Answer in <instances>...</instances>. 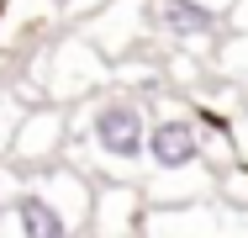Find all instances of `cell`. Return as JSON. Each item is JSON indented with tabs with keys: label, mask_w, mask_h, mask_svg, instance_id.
I'll return each mask as SVG.
<instances>
[{
	"label": "cell",
	"mask_w": 248,
	"mask_h": 238,
	"mask_svg": "<svg viewBox=\"0 0 248 238\" xmlns=\"http://www.w3.org/2000/svg\"><path fill=\"white\" fill-rule=\"evenodd\" d=\"M148 122L153 106L143 95L111 85L95 101L74 106L63 164H74L95 186H143L148 180Z\"/></svg>",
	"instance_id": "cell-1"
},
{
	"label": "cell",
	"mask_w": 248,
	"mask_h": 238,
	"mask_svg": "<svg viewBox=\"0 0 248 238\" xmlns=\"http://www.w3.org/2000/svg\"><path fill=\"white\" fill-rule=\"evenodd\" d=\"M90 212H95V180L79 175L74 164H53L16 180L0 217V238H85Z\"/></svg>",
	"instance_id": "cell-2"
},
{
	"label": "cell",
	"mask_w": 248,
	"mask_h": 238,
	"mask_svg": "<svg viewBox=\"0 0 248 238\" xmlns=\"http://www.w3.org/2000/svg\"><path fill=\"white\" fill-rule=\"evenodd\" d=\"M37 64H43V95L53 106H85L100 90H111V58L95 43H85L74 27H63L53 43L37 48Z\"/></svg>",
	"instance_id": "cell-3"
},
{
	"label": "cell",
	"mask_w": 248,
	"mask_h": 238,
	"mask_svg": "<svg viewBox=\"0 0 248 238\" xmlns=\"http://www.w3.org/2000/svg\"><path fill=\"white\" fill-rule=\"evenodd\" d=\"M206 164V138H201L190 95H153V122H148V175H180Z\"/></svg>",
	"instance_id": "cell-4"
},
{
	"label": "cell",
	"mask_w": 248,
	"mask_h": 238,
	"mask_svg": "<svg viewBox=\"0 0 248 238\" xmlns=\"http://www.w3.org/2000/svg\"><path fill=\"white\" fill-rule=\"evenodd\" d=\"M74 32L85 43H95L111 64H122L132 53H148L153 48V0H106L85 21H74Z\"/></svg>",
	"instance_id": "cell-5"
},
{
	"label": "cell",
	"mask_w": 248,
	"mask_h": 238,
	"mask_svg": "<svg viewBox=\"0 0 248 238\" xmlns=\"http://www.w3.org/2000/svg\"><path fill=\"white\" fill-rule=\"evenodd\" d=\"M69 106H27L21 111V122H16V138H11V170H21V175H37V170H53V164H63V148H69Z\"/></svg>",
	"instance_id": "cell-6"
},
{
	"label": "cell",
	"mask_w": 248,
	"mask_h": 238,
	"mask_svg": "<svg viewBox=\"0 0 248 238\" xmlns=\"http://www.w3.org/2000/svg\"><path fill=\"white\" fill-rule=\"evenodd\" d=\"M153 37L169 53H190L211 64V53L222 43V16L196 0H153Z\"/></svg>",
	"instance_id": "cell-7"
},
{
	"label": "cell",
	"mask_w": 248,
	"mask_h": 238,
	"mask_svg": "<svg viewBox=\"0 0 248 238\" xmlns=\"http://www.w3.org/2000/svg\"><path fill=\"white\" fill-rule=\"evenodd\" d=\"M148 196L143 186H95V212L85 238H143L148 228Z\"/></svg>",
	"instance_id": "cell-8"
},
{
	"label": "cell",
	"mask_w": 248,
	"mask_h": 238,
	"mask_svg": "<svg viewBox=\"0 0 248 238\" xmlns=\"http://www.w3.org/2000/svg\"><path fill=\"white\" fill-rule=\"evenodd\" d=\"M211 74L217 85H248V37H222L217 53H211Z\"/></svg>",
	"instance_id": "cell-9"
},
{
	"label": "cell",
	"mask_w": 248,
	"mask_h": 238,
	"mask_svg": "<svg viewBox=\"0 0 248 238\" xmlns=\"http://www.w3.org/2000/svg\"><path fill=\"white\" fill-rule=\"evenodd\" d=\"M21 101L11 95V85H0V164L11 159V138H16V122H21Z\"/></svg>",
	"instance_id": "cell-10"
},
{
	"label": "cell",
	"mask_w": 248,
	"mask_h": 238,
	"mask_svg": "<svg viewBox=\"0 0 248 238\" xmlns=\"http://www.w3.org/2000/svg\"><path fill=\"white\" fill-rule=\"evenodd\" d=\"M222 27H227L232 37H248V0H232V11L222 16Z\"/></svg>",
	"instance_id": "cell-11"
},
{
	"label": "cell",
	"mask_w": 248,
	"mask_h": 238,
	"mask_svg": "<svg viewBox=\"0 0 248 238\" xmlns=\"http://www.w3.org/2000/svg\"><path fill=\"white\" fill-rule=\"evenodd\" d=\"M100 5H106V0H63V16H69V21H85V16L100 11Z\"/></svg>",
	"instance_id": "cell-12"
},
{
	"label": "cell",
	"mask_w": 248,
	"mask_h": 238,
	"mask_svg": "<svg viewBox=\"0 0 248 238\" xmlns=\"http://www.w3.org/2000/svg\"><path fill=\"white\" fill-rule=\"evenodd\" d=\"M196 5H206V11H217V16H227V11H232V0H196Z\"/></svg>",
	"instance_id": "cell-13"
},
{
	"label": "cell",
	"mask_w": 248,
	"mask_h": 238,
	"mask_svg": "<svg viewBox=\"0 0 248 238\" xmlns=\"http://www.w3.org/2000/svg\"><path fill=\"white\" fill-rule=\"evenodd\" d=\"M238 143H243V159H248V111H243V133H238Z\"/></svg>",
	"instance_id": "cell-14"
}]
</instances>
